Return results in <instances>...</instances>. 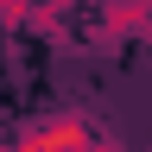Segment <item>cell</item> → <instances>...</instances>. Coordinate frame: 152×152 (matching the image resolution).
I'll return each instance as SVG.
<instances>
[{
  "label": "cell",
  "mask_w": 152,
  "mask_h": 152,
  "mask_svg": "<svg viewBox=\"0 0 152 152\" xmlns=\"http://www.w3.org/2000/svg\"><path fill=\"white\" fill-rule=\"evenodd\" d=\"M0 152H13V146H0Z\"/></svg>",
  "instance_id": "8992f818"
},
{
  "label": "cell",
  "mask_w": 152,
  "mask_h": 152,
  "mask_svg": "<svg viewBox=\"0 0 152 152\" xmlns=\"http://www.w3.org/2000/svg\"><path fill=\"white\" fill-rule=\"evenodd\" d=\"M83 152H127V146H121V140H95V133H89V146H83Z\"/></svg>",
  "instance_id": "5b68a950"
},
{
  "label": "cell",
  "mask_w": 152,
  "mask_h": 152,
  "mask_svg": "<svg viewBox=\"0 0 152 152\" xmlns=\"http://www.w3.org/2000/svg\"><path fill=\"white\" fill-rule=\"evenodd\" d=\"M89 146V121L83 114H45L13 140V152H83Z\"/></svg>",
  "instance_id": "6da1fadb"
},
{
  "label": "cell",
  "mask_w": 152,
  "mask_h": 152,
  "mask_svg": "<svg viewBox=\"0 0 152 152\" xmlns=\"http://www.w3.org/2000/svg\"><path fill=\"white\" fill-rule=\"evenodd\" d=\"M64 13H70V0H32L19 26L38 32V38H57V45H64Z\"/></svg>",
  "instance_id": "3957f363"
},
{
  "label": "cell",
  "mask_w": 152,
  "mask_h": 152,
  "mask_svg": "<svg viewBox=\"0 0 152 152\" xmlns=\"http://www.w3.org/2000/svg\"><path fill=\"white\" fill-rule=\"evenodd\" d=\"M26 7H32V0H0V26H19V19H26Z\"/></svg>",
  "instance_id": "277c9868"
},
{
  "label": "cell",
  "mask_w": 152,
  "mask_h": 152,
  "mask_svg": "<svg viewBox=\"0 0 152 152\" xmlns=\"http://www.w3.org/2000/svg\"><path fill=\"white\" fill-rule=\"evenodd\" d=\"M152 32V0H102V38L108 45H133V38Z\"/></svg>",
  "instance_id": "7a4b0ae2"
}]
</instances>
